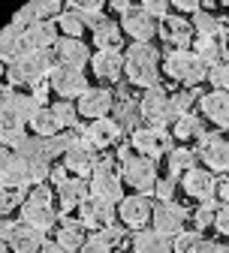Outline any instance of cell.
Returning <instances> with one entry per match:
<instances>
[{
  "instance_id": "obj_32",
  "label": "cell",
  "mask_w": 229,
  "mask_h": 253,
  "mask_svg": "<svg viewBox=\"0 0 229 253\" xmlns=\"http://www.w3.org/2000/svg\"><path fill=\"white\" fill-rule=\"evenodd\" d=\"M166 166H169V178L172 181H181L190 169H196V151L187 148V145H178L166 154Z\"/></svg>"
},
{
  "instance_id": "obj_49",
  "label": "cell",
  "mask_w": 229,
  "mask_h": 253,
  "mask_svg": "<svg viewBox=\"0 0 229 253\" xmlns=\"http://www.w3.org/2000/svg\"><path fill=\"white\" fill-rule=\"evenodd\" d=\"M214 229L223 235V238H229V205H220L217 208V220H214Z\"/></svg>"
},
{
  "instance_id": "obj_12",
  "label": "cell",
  "mask_w": 229,
  "mask_h": 253,
  "mask_svg": "<svg viewBox=\"0 0 229 253\" xmlns=\"http://www.w3.org/2000/svg\"><path fill=\"white\" fill-rule=\"evenodd\" d=\"M151 217H154V205H151V196H139V193H130L118 202V220H121V226L124 229H148L151 223Z\"/></svg>"
},
{
  "instance_id": "obj_43",
  "label": "cell",
  "mask_w": 229,
  "mask_h": 253,
  "mask_svg": "<svg viewBox=\"0 0 229 253\" xmlns=\"http://www.w3.org/2000/svg\"><path fill=\"white\" fill-rule=\"evenodd\" d=\"M193 103H196V93H193V90H175V93H172V109H175V121H178L181 115H190Z\"/></svg>"
},
{
  "instance_id": "obj_9",
  "label": "cell",
  "mask_w": 229,
  "mask_h": 253,
  "mask_svg": "<svg viewBox=\"0 0 229 253\" xmlns=\"http://www.w3.org/2000/svg\"><path fill=\"white\" fill-rule=\"evenodd\" d=\"M88 87L91 84H88L85 70H76V67H60V63H57V67L51 70V76H48V90L54 93L57 100H67V103L79 100Z\"/></svg>"
},
{
  "instance_id": "obj_24",
  "label": "cell",
  "mask_w": 229,
  "mask_h": 253,
  "mask_svg": "<svg viewBox=\"0 0 229 253\" xmlns=\"http://www.w3.org/2000/svg\"><path fill=\"white\" fill-rule=\"evenodd\" d=\"M54 196H57V208L67 214V211H79V205L91 196V190H88V181L67 175V178L54 187Z\"/></svg>"
},
{
  "instance_id": "obj_23",
  "label": "cell",
  "mask_w": 229,
  "mask_h": 253,
  "mask_svg": "<svg viewBox=\"0 0 229 253\" xmlns=\"http://www.w3.org/2000/svg\"><path fill=\"white\" fill-rule=\"evenodd\" d=\"M51 54H54V63H60V67H76V70H85L93 57L91 48L85 45V40H67V37L57 40Z\"/></svg>"
},
{
  "instance_id": "obj_2",
  "label": "cell",
  "mask_w": 229,
  "mask_h": 253,
  "mask_svg": "<svg viewBox=\"0 0 229 253\" xmlns=\"http://www.w3.org/2000/svg\"><path fill=\"white\" fill-rule=\"evenodd\" d=\"M54 67L57 63L51 51H21L15 60L6 63V82L15 87H34L43 79H48Z\"/></svg>"
},
{
  "instance_id": "obj_11",
  "label": "cell",
  "mask_w": 229,
  "mask_h": 253,
  "mask_svg": "<svg viewBox=\"0 0 229 253\" xmlns=\"http://www.w3.org/2000/svg\"><path fill=\"white\" fill-rule=\"evenodd\" d=\"M187 208L178 202H154V217H151V229H157L166 238H178L181 232H187Z\"/></svg>"
},
{
  "instance_id": "obj_17",
  "label": "cell",
  "mask_w": 229,
  "mask_h": 253,
  "mask_svg": "<svg viewBox=\"0 0 229 253\" xmlns=\"http://www.w3.org/2000/svg\"><path fill=\"white\" fill-rule=\"evenodd\" d=\"M76 109H79V118H88V121L112 118V112H115V93L109 87H88L82 97L76 100Z\"/></svg>"
},
{
  "instance_id": "obj_8",
  "label": "cell",
  "mask_w": 229,
  "mask_h": 253,
  "mask_svg": "<svg viewBox=\"0 0 229 253\" xmlns=\"http://www.w3.org/2000/svg\"><path fill=\"white\" fill-rule=\"evenodd\" d=\"M130 148L139 157H148V160H157V157L172 151V133L160 130V126H139V130L130 133Z\"/></svg>"
},
{
  "instance_id": "obj_27",
  "label": "cell",
  "mask_w": 229,
  "mask_h": 253,
  "mask_svg": "<svg viewBox=\"0 0 229 253\" xmlns=\"http://www.w3.org/2000/svg\"><path fill=\"white\" fill-rule=\"evenodd\" d=\"M175 241L160 235L157 229H139L130 238V253H172Z\"/></svg>"
},
{
  "instance_id": "obj_51",
  "label": "cell",
  "mask_w": 229,
  "mask_h": 253,
  "mask_svg": "<svg viewBox=\"0 0 229 253\" xmlns=\"http://www.w3.org/2000/svg\"><path fill=\"white\" fill-rule=\"evenodd\" d=\"M12 93H15V90H12L6 82H0V112H6V109H9V100H12Z\"/></svg>"
},
{
  "instance_id": "obj_53",
  "label": "cell",
  "mask_w": 229,
  "mask_h": 253,
  "mask_svg": "<svg viewBox=\"0 0 229 253\" xmlns=\"http://www.w3.org/2000/svg\"><path fill=\"white\" fill-rule=\"evenodd\" d=\"M12 229H15V223H12V220H6V217H0V244H6V241H9Z\"/></svg>"
},
{
  "instance_id": "obj_47",
  "label": "cell",
  "mask_w": 229,
  "mask_h": 253,
  "mask_svg": "<svg viewBox=\"0 0 229 253\" xmlns=\"http://www.w3.org/2000/svg\"><path fill=\"white\" fill-rule=\"evenodd\" d=\"M199 238H202L199 232H181V235L175 238V253H190V250H193V244L199 241Z\"/></svg>"
},
{
  "instance_id": "obj_4",
  "label": "cell",
  "mask_w": 229,
  "mask_h": 253,
  "mask_svg": "<svg viewBox=\"0 0 229 253\" xmlns=\"http://www.w3.org/2000/svg\"><path fill=\"white\" fill-rule=\"evenodd\" d=\"M163 76H166L169 82H175V84H181L184 90H190L196 84L208 82V67L202 63V57L196 54L193 48L169 51L166 57H163Z\"/></svg>"
},
{
  "instance_id": "obj_16",
  "label": "cell",
  "mask_w": 229,
  "mask_h": 253,
  "mask_svg": "<svg viewBox=\"0 0 229 253\" xmlns=\"http://www.w3.org/2000/svg\"><path fill=\"white\" fill-rule=\"evenodd\" d=\"M196 160H199L202 169H208V172H229V139L223 133H208L199 142Z\"/></svg>"
},
{
  "instance_id": "obj_54",
  "label": "cell",
  "mask_w": 229,
  "mask_h": 253,
  "mask_svg": "<svg viewBox=\"0 0 229 253\" xmlns=\"http://www.w3.org/2000/svg\"><path fill=\"white\" fill-rule=\"evenodd\" d=\"M40 253H73V250H67V247H60L57 241H46V247H43Z\"/></svg>"
},
{
  "instance_id": "obj_39",
  "label": "cell",
  "mask_w": 229,
  "mask_h": 253,
  "mask_svg": "<svg viewBox=\"0 0 229 253\" xmlns=\"http://www.w3.org/2000/svg\"><path fill=\"white\" fill-rule=\"evenodd\" d=\"M51 112L57 115V121H60V126L67 133H73L76 126H79V109H76V103H67V100H57V103H51Z\"/></svg>"
},
{
  "instance_id": "obj_28",
  "label": "cell",
  "mask_w": 229,
  "mask_h": 253,
  "mask_svg": "<svg viewBox=\"0 0 229 253\" xmlns=\"http://www.w3.org/2000/svg\"><path fill=\"white\" fill-rule=\"evenodd\" d=\"M208 133H205V121L199 115H181L175 124H172V139L181 142V145H190V142H202Z\"/></svg>"
},
{
  "instance_id": "obj_38",
  "label": "cell",
  "mask_w": 229,
  "mask_h": 253,
  "mask_svg": "<svg viewBox=\"0 0 229 253\" xmlns=\"http://www.w3.org/2000/svg\"><path fill=\"white\" fill-rule=\"evenodd\" d=\"M193 51L202 57V63H205L208 70L217 67L220 60H226L223 57V40H199V37H196L193 40Z\"/></svg>"
},
{
  "instance_id": "obj_55",
  "label": "cell",
  "mask_w": 229,
  "mask_h": 253,
  "mask_svg": "<svg viewBox=\"0 0 229 253\" xmlns=\"http://www.w3.org/2000/svg\"><path fill=\"white\" fill-rule=\"evenodd\" d=\"M6 250H9V247H6V244H0V253H6Z\"/></svg>"
},
{
  "instance_id": "obj_10",
  "label": "cell",
  "mask_w": 229,
  "mask_h": 253,
  "mask_svg": "<svg viewBox=\"0 0 229 253\" xmlns=\"http://www.w3.org/2000/svg\"><path fill=\"white\" fill-rule=\"evenodd\" d=\"M121 34L127 40H133V45H148L154 37H157V30H160V21L151 18L142 6H130L124 15H121Z\"/></svg>"
},
{
  "instance_id": "obj_1",
  "label": "cell",
  "mask_w": 229,
  "mask_h": 253,
  "mask_svg": "<svg viewBox=\"0 0 229 253\" xmlns=\"http://www.w3.org/2000/svg\"><path fill=\"white\" fill-rule=\"evenodd\" d=\"M124 76L133 87H142V90H151L160 84V76H163V57L160 51L148 42V45H130L127 54H124Z\"/></svg>"
},
{
  "instance_id": "obj_41",
  "label": "cell",
  "mask_w": 229,
  "mask_h": 253,
  "mask_svg": "<svg viewBox=\"0 0 229 253\" xmlns=\"http://www.w3.org/2000/svg\"><path fill=\"white\" fill-rule=\"evenodd\" d=\"M208 82H211V87H214V90L229 93V57H226V60H220L217 67H211V70H208Z\"/></svg>"
},
{
  "instance_id": "obj_40",
  "label": "cell",
  "mask_w": 229,
  "mask_h": 253,
  "mask_svg": "<svg viewBox=\"0 0 229 253\" xmlns=\"http://www.w3.org/2000/svg\"><path fill=\"white\" fill-rule=\"evenodd\" d=\"M190 220H193L196 232L214 229V220H217V205H214V202H205V205H199V208H196V211L190 214Z\"/></svg>"
},
{
  "instance_id": "obj_14",
  "label": "cell",
  "mask_w": 229,
  "mask_h": 253,
  "mask_svg": "<svg viewBox=\"0 0 229 253\" xmlns=\"http://www.w3.org/2000/svg\"><path fill=\"white\" fill-rule=\"evenodd\" d=\"M118 217V205L100 199V196H88L82 205H79V223L91 232H103L115 223Z\"/></svg>"
},
{
  "instance_id": "obj_57",
  "label": "cell",
  "mask_w": 229,
  "mask_h": 253,
  "mask_svg": "<svg viewBox=\"0 0 229 253\" xmlns=\"http://www.w3.org/2000/svg\"><path fill=\"white\" fill-rule=\"evenodd\" d=\"M226 45H229V37H226Z\"/></svg>"
},
{
  "instance_id": "obj_29",
  "label": "cell",
  "mask_w": 229,
  "mask_h": 253,
  "mask_svg": "<svg viewBox=\"0 0 229 253\" xmlns=\"http://www.w3.org/2000/svg\"><path fill=\"white\" fill-rule=\"evenodd\" d=\"M24 136H27V124L18 115H12L9 109L0 112V148L12 151V148H18L24 142Z\"/></svg>"
},
{
  "instance_id": "obj_42",
  "label": "cell",
  "mask_w": 229,
  "mask_h": 253,
  "mask_svg": "<svg viewBox=\"0 0 229 253\" xmlns=\"http://www.w3.org/2000/svg\"><path fill=\"white\" fill-rule=\"evenodd\" d=\"M21 193L18 190H9V187H0V217H9L15 208H21Z\"/></svg>"
},
{
  "instance_id": "obj_30",
  "label": "cell",
  "mask_w": 229,
  "mask_h": 253,
  "mask_svg": "<svg viewBox=\"0 0 229 253\" xmlns=\"http://www.w3.org/2000/svg\"><path fill=\"white\" fill-rule=\"evenodd\" d=\"M91 37H93V48L96 51H121V40H124V34H121V24L118 21H103V24H96L93 30H91Z\"/></svg>"
},
{
  "instance_id": "obj_31",
  "label": "cell",
  "mask_w": 229,
  "mask_h": 253,
  "mask_svg": "<svg viewBox=\"0 0 229 253\" xmlns=\"http://www.w3.org/2000/svg\"><path fill=\"white\" fill-rule=\"evenodd\" d=\"M190 24H193V34L199 40H220L223 37V18L217 12L205 9V6L190 18Z\"/></svg>"
},
{
  "instance_id": "obj_37",
  "label": "cell",
  "mask_w": 229,
  "mask_h": 253,
  "mask_svg": "<svg viewBox=\"0 0 229 253\" xmlns=\"http://www.w3.org/2000/svg\"><path fill=\"white\" fill-rule=\"evenodd\" d=\"M112 121L121 126V130H139V121H142V112H139V103H133V100H121V103H115V112H112Z\"/></svg>"
},
{
  "instance_id": "obj_26",
  "label": "cell",
  "mask_w": 229,
  "mask_h": 253,
  "mask_svg": "<svg viewBox=\"0 0 229 253\" xmlns=\"http://www.w3.org/2000/svg\"><path fill=\"white\" fill-rule=\"evenodd\" d=\"M60 30L54 21H40L34 27H27L24 30V51H51L57 45V37Z\"/></svg>"
},
{
  "instance_id": "obj_5",
  "label": "cell",
  "mask_w": 229,
  "mask_h": 253,
  "mask_svg": "<svg viewBox=\"0 0 229 253\" xmlns=\"http://www.w3.org/2000/svg\"><path fill=\"white\" fill-rule=\"evenodd\" d=\"M18 211H21V223L34 226V229H43V232H48L51 226L60 223L57 208H54V199H51V190L46 184L30 187V193L24 196V202H21Z\"/></svg>"
},
{
  "instance_id": "obj_44",
  "label": "cell",
  "mask_w": 229,
  "mask_h": 253,
  "mask_svg": "<svg viewBox=\"0 0 229 253\" xmlns=\"http://www.w3.org/2000/svg\"><path fill=\"white\" fill-rule=\"evenodd\" d=\"M79 253H115V247H112L100 232H93V235H88V241L82 244Z\"/></svg>"
},
{
  "instance_id": "obj_33",
  "label": "cell",
  "mask_w": 229,
  "mask_h": 253,
  "mask_svg": "<svg viewBox=\"0 0 229 253\" xmlns=\"http://www.w3.org/2000/svg\"><path fill=\"white\" fill-rule=\"evenodd\" d=\"M54 241H57L60 247H67V250L79 253L82 244L88 241V235H85V226L79 223V220H60L57 229H54Z\"/></svg>"
},
{
  "instance_id": "obj_19",
  "label": "cell",
  "mask_w": 229,
  "mask_h": 253,
  "mask_svg": "<svg viewBox=\"0 0 229 253\" xmlns=\"http://www.w3.org/2000/svg\"><path fill=\"white\" fill-rule=\"evenodd\" d=\"M60 12H63L60 0H34V3L21 6V9L12 15V24L21 27V30H27V27H34V24H40V21H57Z\"/></svg>"
},
{
  "instance_id": "obj_7",
  "label": "cell",
  "mask_w": 229,
  "mask_h": 253,
  "mask_svg": "<svg viewBox=\"0 0 229 253\" xmlns=\"http://www.w3.org/2000/svg\"><path fill=\"white\" fill-rule=\"evenodd\" d=\"M88 190H91V196H100L112 205H118L124 199V178H121V172L115 169V163L109 157H100L93 175L88 178Z\"/></svg>"
},
{
  "instance_id": "obj_35",
  "label": "cell",
  "mask_w": 229,
  "mask_h": 253,
  "mask_svg": "<svg viewBox=\"0 0 229 253\" xmlns=\"http://www.w3.org/2000/svg\"><path fill=\"white\" fill-rule=\"evenodd\" d=\"M30 133L40 136V139H51V136L67 133V130L60 126V121H57V115L51 112V106H43V109L34 115V121H30Z\"/></svg>"
},
{
  "instance_id": "obj_3",
  "label": "cell",
  "mask_w": 229,
  "mask_h": 253,
  "mask_svg": "<svg viewBox=\"0 0 229 253\" xmlns=\"http://www.w3.org/2000/svg\"><path fill=\"white\" fill-rule=\"evenodd\" d=\"M118 172H121L124 184L133 190V193H139V196H151L157 181H160L157 163L148 160V157L133 154V148H121L118 151Z\"/></svg>"
},
{
  "instance_id": "obj_56",
  "label": "cell",
  "mask_w": 229,
  "mask_h": 253,
  "mask_svg": "<svg viewBox=\"0 0 229 253\" xmlns=\"http://www.w3.org/2000/svg\"><path fill=\"white\" fill-rule=\"evenodd\" d=\"M115 253H127V250H115Z\"/></svg>"
},
{
  "instance_id": "obj_21",
  "label": "cell",
  "mask_w": 229,
  "mask_h": 253,
  "mask_svg": "<svg viewBox=\"0 0 229 253\" xmlns=\"http://www.w3.org/2000/svg\"><path fill=\"white\" fill-rule=\"evenodd\" d=\"M121 136H124V130L112 121V118H103V121H91L85 130H82V139L91 145V148H96V151H109V148H115L118 142H121Z\"/></svg>"
},
{
  "instance_id": "obj_59",
  "label": "cell",
  "mask_w": 229,
  "mask_h": 253,
  "mask_svg": "<svg viewBox=\"0 0 229 253\" xmlns=\"http://www.w3.org/2000/svg\"><path fill=\"white\" fill-rule=\"evenodd\" d=\"M172 253H175V250H172Z\"/></svg>"
},
{
  "instance_id": "obj_20",
  "label": "cell",
  "mask_w": 229,
  "mask_h": 253,
  "mask_svg": "<svg viewBox=\"0 0 229 253\" xmlns=\"http://www.w3.org/2000/svg\"><path fill=\"white\" fill-rule=\"evenodd\" d=\"M199 112H202V121L217 126L220 133L229 130V93H223V90L202 93V97H199Z\"/></svg>"
},
{
  "instance_id": "obj_48",
  "label": "cell",
  "mask_w": 229,
  "mask_h": 253,
  "mask_svg": "<svg viewBox=\"0 0 229 253\" xmlns=\"http://www.w3.org/2000/svg\"><path fill=\"white\" fill-rule=\"evenodd\" d=\"M190 253H226V247L220 244V241H211V238H199L193 244V250Z\"/></svg>"
},
{
  "instance_id": "obj_34",
  "label": "cell",
  "mask_w": 229,
  "mask_h": 253,
  "mask_svg": "<svg viewBox=\"0 0 229 253\" xmlns=\"http://www.w3.org/2000/svg\"><path fill=\"white\" fill-rule=\"evenodd\" d=\"M21 51H24V30L15 27V24H6L3 30H0V60L9 63Z\"/></svg>"
},
{
  "instance_id": "obj_45",
  "label": "cell",
  "mask_w": 229,
  "mask_h": 253,
  "mask_svg": "<svg viewBox=\"0 0 229 253\" xmlns=\"http://www.w3.org/2000/svg\"><path fill=\"white\" fill-rule=\"evenodd\" d=\"M142 9H145L151 18H157V21H163V18L172 15V3H166V0H145Z\"/></svg>"
},
{
  "instance_id": "obj_25",
  "label": "cell",
  "mask_w": 229,
  "mask_h": 253,
  "mask_svg": "<svg viewBox=\"0 0 229 253\" xmlns=\"http://www.w3.org/2000/svg\"><path fill=\"white\" fill-rule=\"evenodd\" d=\"M6 247H9V253H40L46 247V232L27 226V223H15Z\"/></svg>"
},
{
  "instance_id": "obj_46",
  "label": "cell",
  "mask_w": 229,
  "mask_h": 253,
  "mask_svg": "<svg viewBox=\"0 0 229 253\" xmlns=\"http://www.w3.org/2000/svg\"><path fill=\"white\" fill-rule=\"evenodd\" d=\"M154 196H157V202H175V181L160 178L157 187H154Z\"/></svg>"
},
{
  "instance_id": "obj_6",
  "label": "cell",
  "mask_w": 229,
  "mask_h": 253,
  "mask_svg": "<svg viewBox=\"0 0 229 253\" xmlns=\"http://www.w3.org/2000/svg\"><path fill=\"white\" fill-rule=\"evenodd\" d=\"M139 112H142L145 126H160V130H166V126H172V124H175L172 93H166L160 84L142 93V100H139Z\"/></svg>"
},
{
  "instance_id": "obj_13",
  "label": "cell",
  "mask_w": 229,
  "mask_h": 253,
  "mask_svg": "<svg viewBox=\"0 0 229 253\" xmlns=\"http://www.w3.org/2000/svg\"><path fill=\"white\" fill-rule=\"evenodd\" d=\"M96 163H100V151L91 148V145L82 139V133H79V139L70 145V151H67V154H63V169H67L73 178L88 181V178L93 175Z\"/></svg>"
},
{
  "instance_id": "obj_18",
  "label": "cell",
  "mask_w": 229,
  "mask_h": 253,
  "mask_svg": "<svg viewBox=\"0 0 229 253\" xmlns=\"http://www.w3.org/2000/svg\"><path fill=\"white\" fill-rule=\"evenodd\" d=\"M91 73H93L96 82H100V87L118 84L124 79V51H93Z\"/></svg>"
},
{
  "instance_id": "obj_58",
  "label": "cell",
  "mask_w": 229,
  "mask_h": 253,
  "mask_svg": "<svg viewBox=\"0 0 229 253\" xmlns=\"http://www.w3.org/2000/svg\"><path fill=\"white\" fill-rule=\"evenodd\" d=\"M226 253H229V250H226Z\"/></svg>"
},
{
  "instance_id": "obj_15",
  "label": "cell",
  "mask_w": 229,
  "mask_h": 253,
  "mask_svg": "<svg viewBox=\"0 0 229 253\" xmlns=\"http://www.w3.org/2000/svg\"><path fill=\"white\" fill-rule=\"evenodd\" d=\"M178 187H181V193H184L187 199L199 202V205L214 202V196H217V178H214V172H208V169H202V166L190 169V172L178 181Z\"/></svg>"
},
{
  "instance_id": "obj_50",
  "label": "cell",
  "mask_w": 229,
  "mask_h": 253,
  "mask_svg": "<svg viewBox=\"0 0 229 253\" xmlns=\"http://www.w3.org/2000/svg\"><path fill=\"white\" fill-rule=\"evenodd\" d=\"M100 235H103V238H106V241H109V244L115 247V244H118V241L124 238V226H115V223H112V226H109V229H103Z\"/></svg>"
},
{
  "instance_id": "obj_36",
  "label": "cell",
  "mask_w": 229,
  "mask_h": 253,
  "mask_svg": "<svg viewBox=\"0 0 229 253\" xmlns=\"http://www.w3.org/2000/svg\"><path fill=\"white\" fill-rule=\"evenodd\" d=\"M57 30H60V37H67V40H82V34L88 30V24H85V18H82V12L76 9V6H67L60 15H57Z\"/></svg>"
},
{
  "instance_id": "obj_22",
  "label": "cell",
  "mask_w": 229,
  "mask_h": 253,
  "mask_svg": "<svg viewBox=\"0 0 229 253\" xmlns=\"http://www.w3.org/2000/svg\"><path fill=\"white\" fill-rule=\"evenodd\" d=\"M160 34H163V40H166V42L172 45V51H187V48H193V40H196L190 18L175 15V12H172L169 18H163Z\"/></svg>"
},
{
  "instance_id": "obj_52",
  "label": "cell",
  "mask_w": 229,
  "mask_h": 253,
  "mask_svg": "<svg viewBox=\"0 0 229 253\" xmlns=\"http://www.w3.org/2000/svg\"><path fill=\"white\" fill-rule=\"evenodd\" d=\"M217 199H220V205H229V175L217 181Z\"/></svg>"
}]
</instances>
